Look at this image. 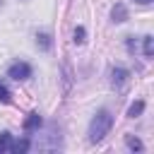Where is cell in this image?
<instances>
[{
    "mask_svg": "<svg viewBox=\"0 0 154 154\" xmlns=\"http://www.w3.org/2000/svg\"><path fill=\"white\" fill-rule=\"evenodd\" d=\"M29 149H31V142H29V137L12 140V147H10V152H12V154H24V152H29Z\"/></svg>",
    "mask_w": 154,
    "mask_h": 154,
    "instance_id": "8992f818",
    "label": "cell"
},
{
    "mask_svg": "<svg viewBox=\"0 0 154 154\" xmlns=\"http://www.w3.org/2000/svg\"><path fill=\"white\" fill-rule=\"evenodd\" d=\"M36 46H38L41 51H51V46H53V38H51V34H46V31L36 34Z\"/></svg>",
    "mask_w": 154,
    "mask_h": 154,
    "instance_id": "52a82bcc",
    "label": "cell"
},
{
    "mask_svg": "<svg viewBox=\"0 0 154 154\" xmlns=\"http://www.w3.org/2000/svg\"><path fill=\"white\" fill-rule=\"evenodd\" d=\"M10 147H12V135L10 132H0V154L10 152Z\"/></svg>",
    "mask_w": 154,
    "mask_h": 154,
    "instance_id": "30bf717a",
    "label": "cell"
},
{
    "mask_svg": "<svg viewBox=\"0 0 154 154\" xmlns=\"http://www.w3.org/2000/svg\"><path fill=\"white\" fill-rule=\"evenodd\" d=\"M7 77L14 79V82H22V79H29L31 77V65L24 63V60H17L7 67Z\"/></svg>",
    "mask_w": 154,
    "mask_h": 154,
    "instance_id": "7a4b0ae2",
    "label": "cell"
},
{
    "mask_svg": "<svg viewBox=\"0 0 154 154\" xmlns=\"http://www.w3.org/2000/svg\"><path fill=\"white\" fill-rule=\"evenodd\" d=\"M41 123H43V120H41V116H38V113H29V116L24 118L22 128H24L26 132H31V130H38V128H41Z\"/></svg>",
    "mask_w": 154,
    "mask_h": 154,
    "instance_id": "5b68a950",
    "label": "cell"
},
{
    "mask_svg": "<svg viewBox=\"0 0 154 154\" xmlns=\"http://www.w3.org/2000/svg\"><path fill=\"white\" fill-rule=\"evenodd\" d=\"M125 144H128V149H132V152H142V149H144V144H142L137 137H132V135L125 137Z\"/></svg>",
    "mask_w": 154,
    "mask_h": 154,
    "instance_id": "9c48e42d",
    "label": "cell"
},
{
    "mask_svg": "<svg viewBox=\"0 0 154 154\" xmlns=\"http://www.w3.org/2000/svg\"><path fill=\"white\" fill-rule=\"evenodd\" d=\"M128 77H130V72H128L125 67H120V65L111 67V84H113L116 89H120V87L128 82Z\"/></svg>",
    "mask_w": 154,
    "mask_h": 154,
    "instance_id": "3957f363",
    "label": "cell"
},
{
    "mask_svg": "<svg viewBox=\"0 0 154 154\" xmlns=\"http://www.w3.org/2000/svg\"><path fill=\"white\" fill-rule=\"evenodd\" d=\"M142 111H144V101H135V103L128 108V118H137Z\"/></svg>",
    "mask_w": 154,
    "mask_h": 154,
    "instance_id": "8fae6325",
    "label": "cell"
},
{
    "mask_svg": "<svg viewBox=\"0 0 154 154\" xmlns=\"http://www.w3.org/2000/svg\"><path fill=\"white\" fill-rule=\"evenodd\" d=\"M111 128H113V113H111L108 108H99V111L94 113L91 123H89V142H91V144L101 142V140L111 132Z\"/></svg>",
    "mask_w": 154,
    "mask_h": 154,
    "instance_id": "6da1fadb",
    "label": "cell"
},
{
    "mask_svg": "<svg viewBox=\"0 0 154 154\" xmlns=\"http://www.w3.org/2000/svg\"><path fill=\"white\" fill-rule=\"evenodd\" d=\"M111 19H113L116 24L125 22V19H128V7H125L123 2H116V5H113V10H111Z\"/></svg>",
    "mask_w": 154,
    "mask_h": 154,
    "instance_id": "277c9868",
    "label": "cell"
},
{
    "mask_svg": "<svg viewBox=\"0 0 154 154\" xmlns=\"http://www.w3.org/2000/svg\"><path fill=\"white\" fill-rule=\"evenodd\" d=\"M142 51H144V58H152L154 55V38L152 36H144L142 38Z\"/></svg>",
    "mask_w": 154,
    "mask_h": 154,
    "instance_id": "ba28073f",
    "label": "cell"
},
{
    "mask_svg": "<svg viewBox=\"0 0 154 154\" xmlns=\"http://www.w3.org/2000/svg\"><path fill=\"white\" fill-rule=\"evenodd\" d=\"M12 101V91L7 89V84L0 82V103H10Z\"/></svg>",
    "mask_w": 154,
    "mask_h": 154,
    "instance_id": "7c38bea8",
    "label": "cell"
},
{
    "mask_svg": "<svg viewBox=\"0 0 154 154\" xmlns=\"http://www.w3.org/2000/svg\"><path fill=\"white\" fill-rule=\"evenodd\" d=\"M72 36H75V38H72V41H75V43H77V46H79V43H84V36H87V31H84V26H77V29H75V34H72Z\"/></svg>",
    "mask_w": 154,
    "mask_h": 154,
    "instance_id": "4fadbf2b",
    "label": "cell"
},
{
    "mask_svg": "<svg viewBox=\"0 0 154 154\" xmlns=\"http://www.w3.org/2000/svg\"><path fill=\"white\" fill-rule=\"evenodd\" d=\"M135 2H140V5H149L152 0H135Z\"/></svg>",
    "mask_w": 154,
    "mask_h": 154,
    "instance_id": "5bb4252c",
    "label": "cell"
}]
</instances>
